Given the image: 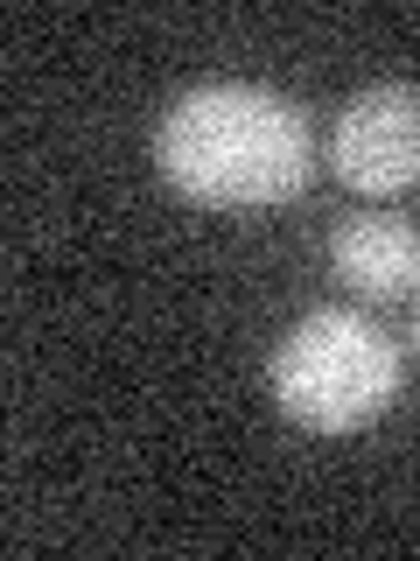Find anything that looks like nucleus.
<instances>
[{"label":"nucleus","instance_id":"1","mask_svg":"<svg viewBox=\"0 0 420 561\" xmlns=\"http://www.w3.org/2000/svg\"><path fill=\"white\" fill-rule=\"evenodd\" d=\"M154 169L218 210L288 204L308 190V127L267 84H197L154 127Z\"/></svg>","mask_w":420,"mask_h":561},{"label":"nucleus","instance_id":"2","mask_svg":"<svg viewBox=\"0 0 420 561\" xmlns=\"http://www.w3.org/2000/svg\"><path fill=\"white\" fill-rule=\"evenodd\" d=\"M399 393V351L364 309H308L273 351V400L308 435H350Z\"/></svg>","mask_w":420,"mask_h":561},{"label":"nucleus","instance_id":"3","mask_svg":"<svg viewBox=\"0 0 420 561\" xmlns=\"http://www.w3.org/2000/svg\"><path fill=\"white\" fill-rule=\"evenodd\" d=\"M329 169L364 197H399L420 183V84H364L337 113Z\"/></svg>","mask_w":420,"mask_h":561},{"label":"nucleus","instance_id":"4","mask_svg":"<svg viewBox=\"0 0 420 561\" xmlns=\"http://www.w3.org/2000/svg\"><path fill=\"white\" fill-rule=\"evenodd\" d=\"M329 267H337L350 288L364 295H407L420 280V232L393 210H350V218L329 232Z\"/></svg>","mask_w":420,"mask_h":561},{"label":"nucleus","instance_id":"5","mask_svg":"<svg viewBox=\"0 0 420 561\" xmlns=\"http://www.w3.org/2000/svg\"><path fill=\"white\" fill-rule=\"evenodd\" d=\"M413 337H420V323H413Z\"/></svg>","mask_w":420,"mask_h":561}]
</instances>
